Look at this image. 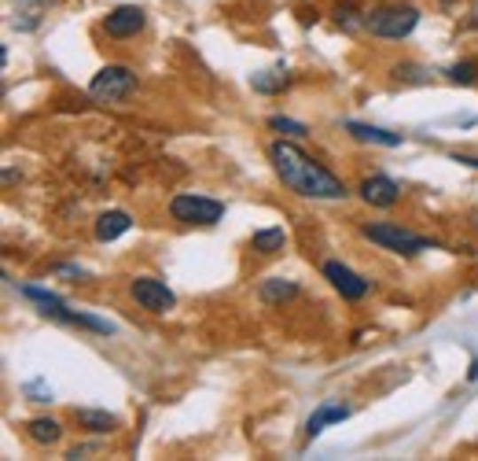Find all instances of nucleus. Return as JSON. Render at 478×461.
Here are the masks:
<instances>
[{"mask_svg":"<svg viewBox=\"0 0 478 461\" xmlns=\"http://www.w3.org/2000/svg\"><path fill=\"white\" fill-rule=\"evenodd\" d=\"M269 163L276 170V178L306 200H346L349 196L346 185L332 174L328 166H320L313 155H306L291 140H272L269 144Z\"/></svg>","mask_w":478,"mask_h":461,"instance_id":"obj_1","label":"nucleus"},{"mask_svg":"<svg viewBox=\"0 0 478 461\" xmlns=\"http://www.w3.org/2000/svg\"><path fill=\"white\" fill-rule=\"evenodd\" d=\"M67 322L82 325V329H92V332H99V336H114V325H111V322H104V318H96V314H82V310H70V314H67Z\"/></svg>","mask_w":478,"mask_h":461,"instance_id":"obj_17","label":"nucleus"},{"mask_svg":"<svg viewBox=\"0 0 478 461\" xmlns=\"http://www.w3.org/2000/svg\"><path fill=\"white\" fill-rule=\"evenodd\" d=\"M361 236L372 240V244L387 248V251H397V255H419V251H431L435 248L427 236H416L409 229L394 226V222H368V226H361Z\"/></svg>","mask_w":478,"mask_h":461,"instance_id":"obj_3","label":"nucleus"},{"mask_svg":"<svg viewBox=\"0 0 478 461\" xmlns=\"http://www.w3.org/2000/svg\"><path fill=\"white\" fill-rule=\"evenodd\" d=\"M346 417H349V406L324 402V406L317 409V414L306 421V435H310V440H317V435H320L324 428H328V425H339V421H346Z\"/></svg>","mask_w":478,"mask_h":461,"instance_id":"obj_11","label":"nucleus"},{"mask_svg":"<svg viewBox=\"0 0 478 461\" xmlns=\"http://www.w3.org/2000/svg\"><path fill=\"white\" fill-rule=\"evenodd\" d=\"M169 214L184 226H217L224 218V203L210 196H195V192H181V196L169 200Z\"/></svg>","mask_w":478,"mask_h":461,"instance_id":"obj_5","label":"nucleus"},{"mask_svg":"<svg viewBox=\"0 0 478 461\" xmlns=\"http://www.w3.org/2000/svg\"><path fill=\"white\" fill-rule=\"evenodd\" d=\"M89 92H92V100H99V104H121V100H129V96L137 92V75L129 67L111 63L89 82Z\"/></svg>","mask_w":478,"mask_h":461,"instance_id":"obj_4","label":"nucleus"},{"mask_svg":"<svg viewBox=\"0 0 478 461\" xmlns=\"http://www.w3.org/2000/svg\"><path fill=\"white\" fill-rule=\"evenodd\" d=\"M27 435H30L34 443H41V447H52V443L63 440V425H59L56 417H34V421L27 425Z\"/></svg>","mask_w":478,"mask_h":461,"instance_id":"obj_13","label":"nucleus"},{"mask_svg":"<svg viewBox=\"0 0 478 461\" xmlns=\"http://www.w3.org/2000/svg\"><path fill=\"white\" fill-rule=\"evenodd\" d=\"M346 133L364 140V144H383V148H397V144L405 140L401 133H390V130H380V126H364V123H346Z\"/></svg>","mask_w":478,"mask_h":461,"instance_id":"obj_12","label":"nucleus"},{"mask_svg":"<svg viewBox=\"0 0 478 461\" xmlns=\"http://www.w3.org/2000/svg\"><path fill=\"white\" fill-rule=\"evenodd\" d=\"M129 229H133V218L125 214V211H107V214L96 218V240H99V244L118 240L121 233H129Z\"/></svg>","mask_w":478,"mask_h":461,"instance_id":"obj_10","label":"nucleus"},{"mask_svg":"<svg viewBox=\"0 0 478 461\" xmlns=\"http://www.w3.org/2000/svg\"><path fill=\"white\" fill-rule=\"evenodd\" d=\"M269 130L284 133V137H306V126L294 123V118H284V115H272V118H269Z\"/></svg>","mask_w":478,"mask_h":461,"instance_id":"obj_19","label":"nucleus"},{"mask_svg":"<svg viewBox=\"0 0 478 461\" xmlns=\"http://www.w3.org/2000/svg\"><path fill=\"white\" fill-rule=\"evenodd\" d=\"M361 200L372 207H394L401 200V185L390 181L387 174H372L361 181Z\"/></svg>","mask_w":478,"mask_h":461,"instance_id":"obj_9","label":"nucleus"},{"mask_svg":"<svg viewBox=\"0 0 478 461\" xmlns=\"http://www.w3.org/2000/svg\"><path fill=\"white\" fill-rule=\"evenodd\" d=\"M144 8H137V4H121V8H114L107 19H104V30H107V37H114V41H125V37H137L140 30H144Z\"/></svg>","mask_w":478,"mask_h":461,"instance_id":"obj_8","label":"nucleus"},{"mask_svg":"<svg viewBox=\"0 0 478 461\" xmlns=\"http://www.w3.org/2000/svg\"><path fill=\"white\" fill-rule=\"evenodd\" d=\"M416 27H419V8H412V4H390V8H375L364 15V30L375 37H387V41L409 37Z\"/></svg>","mask_w":478,"mask_h":461,"instance_id":"obj_2","label":"nucleus"},{"mask_svg":"<svg viewBox=\"0 0 478 461\" xmlns=\"http://www.w3.org/2000/svg\"><path fill=\"white\" fill-rule=\"evenodd\" d=\"M394 75H397V78H405V82H423V75H419L416 67H397Z\"/></svg>","mask_w":478,"mask_h":461,"instance_id":"obj_20","label":"nucleus"},{"mask_svg":"<svg viewBox=\"0 0 478 461\" xmlns=\"http://www.w3.org/2000/svg\"><path fill=\"white\" fill-rule=\"evenodd\" d=\"M452 163H464V166H474V170H478V159H474V155H460V152H457V155H452Z\"/></svg>","mask_w":478,"mask_h":461,"instance_id":"obj_21","label":"nucleus"},{"mask_svg":"<svg viewBox=\"0 0 478 461\" xmlns=\"http://www.w3.org/2000/svg\"><path fill=\"white\" fill-rule=\"evenodd\" d=\"M445 78H449L452 85H474V82H478V63H471V60L452 63V67L445 70Z\"/></svg>","mask_w":478,"mask_h":461,"instance_id":"obj_18","label":"nucleus"},{"mask_svg":"<svg viewBox=\"0 0 478 461\" xmlns=\"http://www.w3.org/2000/svg\"><path fill=\"white\" fill-rule=\"evenodd\" d=\"M129 296L151 314H166V310L177 306V296L166 288V281H155V277H133L129 281Z\"/></svg>","mask_w":478,"mask_h":461,"instance_id":"obj_6","label":"nucleus"},{"mask_svg":"<svg viewBox=\"0 0 478 461\" xmlns=\"http://www.w3.org/2000/svg\"><path fill=\"white\" fill-rule=\"evenodd\" d=\"M258 296L265 299V303H287V299H294L298 296V284L294 281H284V277H269V281H262V288H258Z\"/></svg>","mask_w":478,"mask_h":461,"instance_id":"obj_14","label":"nucleus"},{"mask_svg":"<svg viewBox=\"0 0 478 461\" xmlns=\"http://www.w3.org/2000/svg\"><path fill=\"white\" fill-rule=\"evenodd\" d=\"M324 277L332 281V288H335L342 299H364L372 292V281H364L361 274H354L342 262H324Z\"/></svg>","mask_w":478,"mask_h":461,"instance_id":"obj_7","label":"nucleus"},{"mask_svg":"<svg viewBox=\"0 0 478 461\" xmlns=\"http://www.w3.org/2000/svg\"><path fill=\"white\" fill-rule=\"evenodd\" d=\"M284 244H287V233L280 226L258 229L255 236H250V248H255L258 255H276V251H284Z\"/></svg>","mask_w":478,"mask_h":461,"instance_id":"obj_15","label":"nucleus"},{"mask_svg":"<svg viewBox=\"0 0 478 461\" xmlns=\"http://www.w3.org/2000/svg\"><path fill=\"white\" fill-rule=\"evenodd\" d=\"M74 417H78L82 428H89V432H96V435H104V432H114V428H118V417L107 414V409H78Z\"/></svg>","mask_w":478,"mask_h":461,"instance_id":"obj_16","label":"nucleus"},{"mask_svg":"<svg viewBox=\"0 0 478 461\" xmlns=\"http://www.w3.org/2000/svg\"><path fill=\"white\" fill-rule=\"evenodd\" d=\"M467 380H478V358L471 362V370H467Z\"/></svg>","mask_w":478,"mask_h":461,"instance_id":"obj_22","label":"nucleus"}]
</instances>
